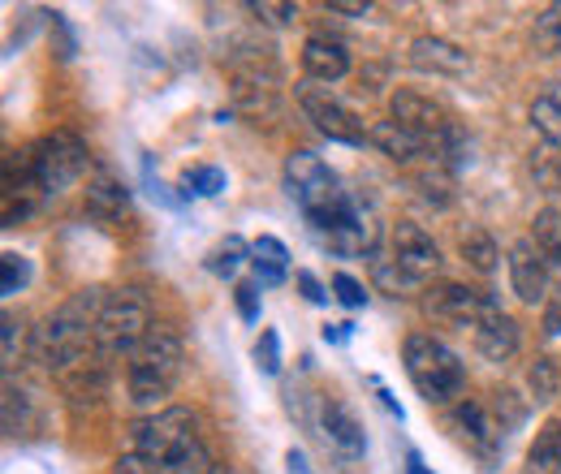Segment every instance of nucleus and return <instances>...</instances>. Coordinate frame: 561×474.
Listing matches in <instances>:
<instances>
[{
	"mask_svg": "<svg viewBox=\"0 0 561 474\" xmlns=\"http://www.w3.org/2000/svg\"><path fill=\"white\" fill-rule=\"evenodd\" d=\"M302 69L311 82H342L351 73V53L342 39H329V35H311L302 44Z\"/></svg>",
	"mask_w": 561,
	"mask_h": 474,
	"instance_id": "14",
	"label": "nucleus"
},
{
	"mask_svg": "<svg viewBox=\"0 0 561 474\" xmlns=\"http://www.w3.org/2000/svg\"><path fill=\"white\" fill-rule=\"evenodd\" d=\"M320 427L329 436V444H337L346 458H363V427L354 418V409L337 397H324L320 402Z\"/></svg>",
	"mask_w": 561,
	"mask_h": 474,
	"instance_id": "17",
	"label": "nucleus"
},
{
	"mask_svg": "<svg viewBox=\"0 0 561 474\" xmlns=\"http://www.w3.org/2000/svg\"><path fill=\"white\" fill-rule=\"evenodd\" d=\"M18 320L13 315H4V362H13V340H18Z\"/></svg>",
	"mask_w": 561,
	"mask_h": 474,
	"instance_id": "37",
	"label": "nucleus"
},
{
	"mask_svg": "<svg viewBox=\"0 0 561 474\" xmlns=\"http://www.w3.org/2000/svg\"><path fill=\"white\" fill-rule=\"evenodd\" d=\"M407 375L427 406H449L467 389V367L458 362V354L427 333L407 337Z\"/></svg>",
	"mask_w": 561,
	"mask_h": 474,
	"instance_id": "4",
	"label": "nucleus"
},
{
	"mask_svg": "<svg viewBox=\"0 0 561 474\" xmlns=\"http://www.w3.org/2000/svg\"><path fill=\"white\" fill-rule=\"evenodd\" d=\"M104 289H78L66 307H57L44 328H35V362H44L48 371H70L73 362H82L87 345H95V320L104 311Z\"/></svg>",
	"mask_w": 561,
	"mask_h": 474,
	"instance_id": "2",
	"label": "nucleus"
},
{
	"mask_svg": "<svg viewBox=\"0 0 561 474\" xmlns=\"http://www.w3.org/2000/svg\"><path fill=\"white\" fill-rule=\"evenodd\" d=\"M251 13H264L268 22H289V18H298V9H294V4H273V0H255V4H251Z\"/></svg>",
	"mask_w": 561,
	"mask_h": 474,
	"instance_id": "34",
	"label": "nucleus"
},
{
	"mask_svg": "<svg viewBox=\"0 0 561 474\" xmlns=\"http://www.w3.org/2000/svg\"><path fill=\"white\" fill-rule=\"evenodd\" d=\"M545 337H561V302L545 311Z\"/></svg>",
	"mask_w": 561,
	"mask_h": 474,
	"instance_id": "38",
	"label": "nucleus"
},
{
	"mask_svg": "<svg viewBox=\"0 0 561 474\" xmlns=\"http://www.w3.org/2000/svg\"><path fill=\"white\" fill-rule=\"evenodd\" d=\"M351 328L354 324H329V328H324V340H329V345H346V340H351Z\"/></svg>",
	"mask_w": 561,
	"mask_h": 474,
	"instance_id": "40",
	"label": "nucleus"
},
{
	"mask_svg": "<svg viewBox=\"0 0 561 474\" xmlns=\"http://www.w3.org/2000/svg\"><path fill=\"white\" fill-rule=\"evenodd\" d=\"M233 298H238V315H242L247 324H255V320H260V285L242 280V285L233 289Z\"/></svg>",
	"mask_w": 561,
	"mask_h": 474,
	"instance_id": "33",
	"label": "nucleus"
},
{
	"mask_svg": "<svg viewBox=\"0 0 561 474\" xmlns=\"http://www.w3.org/2000/svg\"><path fill=\"white\" fill-rule=\"evenodd\" d=\"M251 358H255V367L264 371V375H277L280 371V337L268 328V333H260L255 340V349H251Z\"/></svg>",
	"mask_w": 561,
	"mask_h": 474,
	"instance_id": "31",
	"label": "nucleus"
},
{
	"mask_svg": "<svg viewBox=\"0 0 561 474\" xmlns=\"http://www.w3.org/2000/svg\"><path fill=\"white\" fill-rule=\"evenodd\" d=\"M251 268H255V285H280L289 271V251L277 238H255L251 246Z\"/></svg>",
	"mask_w": 561,
	"mask_h": 474,
	"instance_id": "22",
	"label": "nucleus"
},
{
	"mask_svg": "<svg viewBox=\"0 0 561 474\" xmlns=\"http://www.w3.org/2000/svg\"><path fill=\"white\" fill-rule=\"evenodd\" d=\"M527 380H531V397H536V402H553V397H558V362H553V358H536V367H531V375H527Z\"/></svg>",
	"mask_w": 561,
	"mask_h": 474,
	"instance_id": "29",
	"label": "nucleus"
},
{
	"mask_svg": "<svg viewBox=\"0 0 561 474\" xmlns=\"http://www.w3.org/2000/svg\"><path fill=\"white\" fill-rule=\"evenodd\" d=\"M489 307L492 298L467 289V285H440V289L427 293V311L440 315V320H449V324H462V328H476Z\"/></svg>",
	"mask_w": 561,
	"mask_h": 474,
	"instance_id": "13",
	"label": "nucleus"
},
{
	"mask_svg": "<svg viewBox=\"0 0 561 474\" xmlns=\"http://www.w3.org/2000/svg\"><path fill=\"white\" fill-rule=\"evenodd\" d=\"M178 375H182V340L173 328H151L142 345L130 354V371H126V380H130V402L135 406H156L160 397H169V389L178 384Z\"/></svg>",
	"mask_w": 561,
	"mask_h": 474,
	"instance_id": "5",
	"label": "nucleus"
},
{
	"mask_svg": "<svg viewBox=\"0 0 561 474\" xmlns=\"http://www.w3.org/2000/svg\"><path fill=\"white\" fill-rule=\"evenodd\" d=\"M178 186H182V195H186V199H191V195L211 199V195H220V190H225V173H220V169H211V164L208 169H186Z\"/></svg>",
	"mask_w": 561,
	"mask_h": 474,
	"instance_id": "28",
	"label": "nucleus"
},
{
	"mask_svg": "<svg viewBox=\"0 0 561 474\" xmlns=\"http://www.w3.org/2000/svg\"><path fill=\"white\" fill-rule=\"evenodd\" d=\"M87 211L91 216H100V220H113V216H122L126 211V186L113 177V173H95L91 182H87Z\"/></svg>",
	"mask_w": 561,
	"mask_h": 474,
	"instance_id": "20",
	"label": "nucleus"
},
{
	"mask_svg": "<svg viewBox=\"0 0 561 474\" xmlns=\"http://www.w3.org/2000/svg\"><path fill=\"white\" fill-rule=\"evenodd\" d=\"M26 285H31V259L4 251V255H0V293L13 298V293H22Z\"/></svg>",
	"mask_w": 561,
	"mask_h": 474,
	"instance_id": "26",
	"label": "nucleus"
},
{
	"mask_svg": "<svg viewBox=\"0 0 561 474\" xmlns=\"http://www.w3.org/2000/svg\"><path fill=\"white\" fill-rule=\"evenodd\" d=\"M549 264H545V255H540V246L531 242V238H518L514 246H510V285H514V293L523 298V302H545V289H549Z\"/></svg>",
	"mask_w": 561,
	"mask_h": 474,
	"instance_id": "10",
	"label": "nucleus"
},
{
	"mask_svg": "<svg viewBox=\"0 0 561 474\" xmlns=\"http://www.w3.org/2000/svg\"><path fill=\"white\" fill-rule=\"evenodd\" d=\"M471 337H476V349L492 358V362H505V358H514V349H518V324L492 302L489 311L480 315V324L471 328Z\"/></svg>",
	"mask_w": 561,
	"mask_h": 474,
	"instance_id": "15",
	"label": "nucleus"
},
{
	"mask_svg": "<svg viewBox=\"0 0 561 474\" xmlns=\"http://www.w3.org/2000/svg\"><path fill=\"white\" fill-rule=\"evenodd\" d=\"M462 259H467L476 271H484V276H489V271L496 268V242H492L489 233L471 229V233L462 238Z\"/></svg>",
	"mask_w": 561,
	"mask_h": 474,
	"instance_id": "27",
	"label": "nucleus"
},
{
	"mask_svg": "<svg viewBox=\"0 0 561 474\" xmlns=\"http://www.w3.org/2000/svg\"><path fill=\"white\" fill-rule=\"evenodd\" d=\"M242 264H251V246L238 238V233H229L225 242H216L208 255V268L216 271V276H233V271L242 268Z\"/></svg>",
	"mask_w": 561,
	"mask_h": 474,
	"instance_id": "24",
	"label": "nucleus"
},
{
	"mask_svg": "<svg viewBox=\"0 0 561 474\" xmlns=\"http://www.w3.org/2000/svg\"><path fill=\"white\" fill-rule=\"evenodd\" d=\"M333 293H337V302H342V307H351V311L367 307V289H363L354 276H346V271H337V276H333Z\"/></svg>",
	"mask_w": 561,
	"mask_h": 474,
	"instance_id": "32",
	"label": "nucleus"
},
{
	"mask_svg": "<svg viewBox=\"0 0 561 474\" xmlns=\"http://www.w3.org/2000/svg\"><path fill=\"white\" fill-rule=\"evenodd\" d=\"M407 474H432V471L423 466V458H420V453H407Z\"/></svg>",
	"mask_w": 561,
	"mask_h": 474,
	"instance_id": "41",
	"label": "nucleus"
},
{
	"mask_svg": "<svg viewBox=\"0 0 561 474\" xmlns=\"http://www.w3.org/2000/svg\"><path fill=\"white\" fill-rule=\"evenodd\" d=\"M371 142H376V147H380V155H389L393 164H415V160L427 155V147L436 151V142H427V138L402 130L398 122H380V126L371 130Z\"/></svg>",
	"mask_w": 561,
	"mask_h": 474,
	"instance_id": "18",
	"label": "nucleus"
},
{
	"mask_svg": "<svg viewBox=\"0 0 561 474\" xmlns=\"http://www.w3.org/2000/svg\"><path fill=\"white\" fill-rule=\"evenodd\" d=\"M523 474H561V418H549L527 449Z\"/></svg>",
	"mask_w": 561,
	"mask_h": 474,
	"instance_id": "19",
	"label": "nucleus"
},
{
	"mask_svg": "<svg viewBox=\"0 0 561 474\" xmlns=\"http://www.w3.org/2000/svg\"><path fill=\"white\" fill-rule=\"evenodd\" d=\"M454 427L462 431V440H467L484 462H492V458L501 453V444H505V436H501L505 423H496L480 402H458V406H454Z\"/></svg>",
	"mask_w": 561,
	"mask_h": 474,
	"instance_id": "12",
	"label": "nucleus"
},
{
	"mask_svg": "<svg viewBox=\"0 0 561 474\" xmlns=\"http://www.w3.org/2000/svg\"><path fill=\"white\" fill-rule=\"evenodd\" d=\"M147 333H151L147 298L135 293V289H113L104 298L100 320H95V349L104 358H122V354H135Z\"/></svg>",
	"mask_w": 561,
	"mask_h": 474,
	"instance_id": "6",
	"label": "nucleus"
},
{
	"mask_svg": "<svg viewBox=\"0 0 561 474\" xmlns=\"http://www.w3.org/2000/svg\"><path fill=\"white\" fill-rule=\"evenodd\" d=\"M545 255V264L553 276H561V199H553L549 207L536 211V238H531Z\"/></svg>",
	"mask_w": 561,
	"mask_h": 474,
	"instance_id": "21",
	"label": "nucleus"
},
{
	"mask_svg": "<svg viewBox=\"0 0 561 474\" xmlns=\"http://www.w3.org/2000/svg\"><path fill=\"white\" fill-rule=\"evenodd\" d=\"M31 169H35V182H39L44 195H61L66 186H73V182L82 177V169H87V147H82V138L57 130V135L35 142Z\"/></svg>",
	"mask_w": 561,
	"mask_h": 474,
	"instance_id": "7",
	"label": "nucleus"
},
{
	"mask_svg": "<svg viewBox=\"0 0 561 474\" xmlns=\"http://www.w3.org/2000/svg\"><path fill=\"white\" fill-rule=\"evenodd\" d=\"M285 466H289V474H311V466H307V453H302V449H289V453H285Z\"/></svg>",
	"mask_w": 561,
	"mask_h": 474,
	"instance_id": "39",
	"label": "nucleus"
},
{
	"mask_svg": "<svg viewBox=\"0 0 561 474\" xmlns=\"http://www.w3.org/2000/svg\"><path fill=\"white\" fill-rule=\"evenodd\" d=\"M389 113H393V122H398L402 130L427 138V142H436V147H440L445 130H449L445 108H440V104H432V100L420 95V91H398V95H393V104H389Z\"/></svg>",
	"mask_w": 561,
	"mask_h": 474,
	"instance_id": "11",
	"label": "nucleus"
},
{
	"mask_svg": "<svg viewBox=\"0 0 561 474\" xmlns=\"http://www.w3.org/2000/svg\"><path fill=\"white\" fill-rule=\"evenodd\" d=\"M393 264H398V271H402L411 285H420L427 276H436L440 251H436V242L423 233L420 224L402 220V224L393 229Z\"/></svg>",
	"mask_w": 561,
	"mask_h": 474,
	"instance_id": "9",
	"label": "nucleus"
},
{
	"mask_svg": "<svg viewBox=\"0 0 561 474\" xmlns=\"http://www.w3.org/2000/svg\"><path fill=\"white\" fill-rule=\"evenodd\" d=\"M536 48L545 53V57H561V4H549V9H540V18H536Z\"/></svg>",
	"mask_w": 561,
	"mask_h": 474,
	"instance_id": "25",
	"label": "nucleus"
},
{
	"mask_svg": "<svg viewBox=\"0 0 561 474\" xmlns=\"http://www.w3.org/2000/svg\"><path fill=\"white\" fill-rule=\"evenodd\" d=\"M329 13H346V18H358V13H367V4H363V0H329Z\"/></svg>",
	"mask_w": 561,
	"mask_h": 474,
	"instance_id": "36",
	"label": "nucleus"
},
{
	"mask_svg": "<svg viewBox=\"0 0 561 474\" xmlns=\"http://www.w3.org/2000/svg\"><path fill=\"white\" fill-rule=\"evenodd\" d=\"M298 285H302V293H307V302H329V293L320 289V280H316L311 271H298Z\"/></svg>",
	"mask_w": 561,
	"mask_h": 474,
	"instance_id": "35",
	"label": "nucleus"
},
{
	"mask_svg": "<svg viewBox=\"0 0 561 474\" xmlns=\"http://www.w3.org/2000/svg\"><path fill=\"white\" fill-rule=\"evenodd\" d=\"M531 126H536V135L545 138L561 155V82H549V91L536 95V104H531Z\"/></svg>",
	"mask_w": 561,
	"mask_h": 474,
	"instance_id": "23",
	"label": "nucleus"
},
{
	"mask_svg": "<svg viewBox=\"0 0 561 474\" xmlns=\"http://www.w3.org/2000/svg\"><path fill=\"white\" fill-rule=\"evenodd\" d=\"M117 474H211L208 444L195 431L191 409H160L130 427V444Z\"/></svg>",
	"mask_w": 561,
	"mask_h": 474,
	"instance_id": "1",
	"label": "nucleus"
},
{
	"mask_svg": "<svg viewBox=\"0 0 561 474\" xmlns=\"http://www.w3.org/2000/svg\"><path fill=\"white\" fill-rule=\"evenodd\" d=\"M411 66L423 73H440V78H458L467 73V53L449 39H436V35H420L411 44Z\"/></svg>",
	"mask_w": 561,
	"mask_h": 474,
	"instance_id": "16",
	"label": "nucleus"
},
{
	"mask_svg": "<svg viewBox=\"0 0 561 474\" xmlns=\"http://www.w3.org/2000/svg\"><path fill=\"white\" fill-rule=\"evenodd\" d=\"M285 190H289V199L298 204V211L316 224L320 238H324L333 224H342L354 211L351 195L342 190L337 173H333L320 155H311V151H294V155L285 160Z\"/></svg>",
	"mask_w": 561,
	"mask_h": 474,
	"instance_id": "3",
	"label": "nucleus"
},
{
	"mask_svg": "<svg viewBox=\"0 0 561 474\" xmlns=\"http://www.w3.org/2000/svg\"><path fill=\"white\" fill-rule=\"evenodd\" d=\"M298 104H302V113L311 117V126L320 130L324 138H333V142H346V147H363L371 130L363 126V117L354 113L351 104H342L329 86H298Z\"/></svg>",
	"mask_w": 561,
	"mask_h": 474,
	"instance_id": "8",
	"label": "nucleus"
},
{
	"mask_svg": "<svg viewBox=\"0 0 561 474\" xmlns=\"http://www.w3.org/2000/svg\"><path fill=\"white\" fill-rule=\"evenodd\" d=\"M531 173H536V182L553 195V199H561V155L549 147V151H540L536 160H531Z\"/></svg>",
	"mask_w": 561,
	"mask_h": 474,
	"instance_id": "30",
	"label": "nucleus"
}]
</instances>
